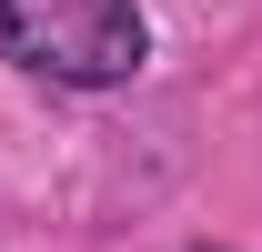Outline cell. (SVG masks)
Instances as JSON below:
<instances>
[{
    "label": "cell",
    "instance_id": "1",
    "mask_svg": "<svg viewBox=\"0 0 262 252\" xmlns=\"http://www.w3.org/2000/svg\"><path fill=\"white\" fill-rule=\"evenodd\" d=\"M0 61L51 91H121L151 61L141 0H0Z\"/></svg>",
    "mask_w": 262,
    "mask_h": 252
},
{
    "label": "cell",
    "instance_id": "2",
    "mask_svg": "<svg viewBox=\"0 0 262 252\" xmlns=\"http://www.w3.org/2000/svg\"><path fill=\"white\" fill-rule=\"evenodd\" d=\"M202 252H212V242H202Z\"/></svg>",
    "mask_w": 262,
    "mask_h": 252
}]
</instances>
